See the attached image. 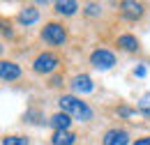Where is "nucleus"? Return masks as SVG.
Listing matches in <instances>:
<instances>
[{
    "mask_svg": "<svg viewBox=\"0 0 150 145\" xmlns=\"http://www.w3.org/2000/svg\"><path fill=\"white\" fill-rule=\"evenodd\" d=\"M37 18H39V9H35V7H25L19 14V21L23 25H33V23H37Z\"/></svg>",
    "mask_w": 150,
    "mask_h": 145,
    "instance_id": "nucleus-11",
    "label": "nucleus"
},
{
    "mask_svg": "<svg viewBox=\"0 0 150 145\" xmlns=\"http://www.w3.org/2000/svg\"><path fill=\"white\" fill-rule=\"evenodd\" d=\"M0 28H2V23H0Z\"/></svg>",
    "mask_w": 150,
    "mask_h": 145,
    "instance_id": "nucleus-23",
    "label": "nucleus"
},
{
    "mask_svg": "<svg viewBox=\"0 0 150 145\" xmlns=\"http://www.w3.org/2000/svg\"><path fill=\"white\" fill-rule=\"evenodd\" d=\"M51 125H53L56 131H65V129H69V125H72V118L60 111V113H56V115L51 118Z\"/></svg>",
    "mask_w": 150,
    "mask_h": 145,
    "instance_id": "nucleus-10",
    "label": "nucleus"
},
{
    "mask_svg": "<svg viewBox=\"0 0 150 145\" xmlns=\"http://www.w3.org/2000/svg\"><path fill=\"white\" fill-rule=\"evenodd\" d=\"M139 111H141L146 118H150V94H143V97H141V101H139Z\"/></svg>",
    "mask_w": 150,
    "mask_h": 145,
    "instance_id": "nucleus-15",
    "label": "nucleus"
},
{
    "mask_svg": "<svg viewBox=\"0 0 150 145\" xmlns=\"http://www.w3.org/2000/svg\"><path fill=\"white\" fill-rule=\"evenodd\" d=\"M76 9H79V5H76L74 0H60L56 2V12L58 14H65V16H72Z\"/></svg>",
    "mask_w": 150,
    "mask_h": 145,
    "instance_id": "nucleus-12",
    "label": "nucleus"
},
{
    "mask_svg": "<svg viewBox=\"0 0 150 145\" xmlns=\"http://www.w3.org/2000/svg\"><path fill=\"white\" fill-rule=\"evenodd\" d=\"M72 88L74 92H81V94H88V92H93V78L90 76H86V74H81V76H76L74 83H72Z\"/></svg>",
    "mask_w": 150,
    "mask_h": 145,
    "instance_id": "nucleus-8",
    "label": "nucleus"
},
{
    "mask_svg": "<svg viewBox=\"0 0 150 145\" xmlns=\"http://www.w3.org/2000/svg\"><path fill=\"white\" fill-rule=\"evenodd\" d=\"M134 74H136V76H146V67H136Z\"/></svg>",
    "mask_w": 150,
    "mask_h": 145,
    "instance_id": "nucleus-21",
    "label": "nucleus"
},
{
    "mask_svg": "<svg viewBox=\"0 0 150 145\" xmlns=\"http://www.w3.org/2000/svg\"><path fill=\"white\" fill-rule=\"evenodd\" d=\"M143 12H146L143 2H134V0H122V2H120V14H122L125 18H129V21L141 18Z\"/></svg>",
    "mask_w": 150,
    "mask_h": 145,
    "instance_id": "nucleus-5",
    "label": "nucleus"
},
{
    "mask_svg": "<svg viewBox=\"0 0 150 145\" xmlns=\"http://www.w3.org/2000/svg\"><path fill=\"white\" fill-rule=\"evenodd\" d=\"M118 46L125 49V51H136L139 49V39L134 35H120L118 37Z\"/></svg>",
    "mask_w": 150,
    "mask_h": 145,
    "instance_id": "nucleus-13",
    "label": "nucleus"
},
{
    "mask_svg": "<svg viewBox=\"0 0 150 145\" xmlns=\"http://www.w3.org/2000/svg\"><path fill=\"white\" fill-rule=\"evenodd\" d=\"M51 143L53 145H74L76 143V134H72L69 129H65V131H53Z\"/></svg>",
    "mask_w": 150,
    "mask_h": 145,
    "instance_id": "nucleus-9",
    "label": "nucleus"
},
{
    "mask_svg": "<svg viewBox=\"0 0 150 145\" xmlns=\"http://www.w3.org/2000/svg\"><path fill=\"white\" fill-rule=\"evenodd\" d=\"M90 65H93L95 69H111L113 65H115V55L111 51H106V49H97L90 55Z\"/></svg>",
    "mask_w": 150,
    "mask_h": 145,
    "instance_id": "nucleus-4",
    "label": "nucleus"
},
{
    "mask_svg": "<svg viewBox=\"0 0 150 145\" xmlns=\"http://www.w3.org/2000/svg\"><path fill=\"white\" fill-rule=\"evenodd\" d=\"M25 120H30V122H42L37 111H28V113H25Z\"/></svg>",
    "mask_w": 150,
    "mask_h": 145,
    "instance_id": "nucleus-18",
    "label": "nucleus"
},
{
    "mask_svg": "<svg viewBox=\"0 0 150 145\" xmlns=\"http://www.w3.org/2000/svg\"><path fill=\"white\" fill-rule=\"evenodd\" d=\"M0 51H2V46H0Z\"/></svg>",
    "mask_w": 150,
    "mask_h": 145,
    "instance_id": "nucleus-22",
    "label": "nucleus"
},
{
    "mask_svg": "<svg viewBox=\"0 0 150 145\" xmlns=\"http://www.w3.org/2000/svg\"><path fill=\"white\" fill-rule=\"evenodd\" d=\"M104 145H127L129 143V134L125 129H109L104 134Z\"/></svg>",
    "mask_w": 150,
    "mask_h": 145,
    "instance_id": "nucleus-6",
    "label": "nucleus"
},
{
    "mask_svg": "<svg viewBox=\"0 0 150 145\" xmlns=\"http://www.w3.org/2000/svg\"><path fill=\"white\" fill-rule=\"evenodd\" d=\"M21 76V67L9 62V60H0V78L2 81H16Z\"/></svg>",
    "mask_w": 150,
    "mask_h": 145,
    "instance_id": "nucleus-7",
    "label": "nucleus"
},
{
    "mask_svg": "<svg viewBox=\"0 0 150 145\" xmlns=\"http://www.w3.org/2000/svg\"><path fill=\"white\" fill-rule=\"evenodd\" d=\"M118 115H122V118L136 115V108H129V106H120V108H118Z\"/></svg>",
    "mask_w": 150,
    "mask_h": 145,
    "instance_id": "nucleus-16",
    "label": "nucleus"
},
{
    "mask_svg": "<svg viewBox=\"0 0 150 145\" xmlns=\"http://www.w3.org/2000/svg\"><path fill=\"white\" fill-rule=\"evenodd\" d=\"M42 39L46 44H51V46H62L65 39H67V32H65V28L60 23H46L44 30H42Z\"/></svg>",
    "mask_w": 150,
    "mask_h": 145,
    "instance_id": "nucleus-2",
    "label": "nucleus"
},
{
    "mask_svg": "<svg viewBox=\"0 0 150 145\" xmlns=\"http://www.w3.org/2000/svg\"><path fill=\"white\" fill-rule=\"evenodd\" d=\"M60 83H62V78H60V76H53V78H51V85H60Z\"/></svg>",
    "mask_w": 150,
    "mask_h": 145,
    "instance_id": "nucleus-20",
    "label": "nucleus"
},
{
    "mask_svg": "<svg viewBox=\"0 0 150 145\" xmlns=\"http://www.w3.org/2000/svg\"><path fill=\"white\" fill-rule=\"evenodd\" d=\"M99 9H102L99 5H95V2H90V5L86 7V14H88V16H97V14H99Z\"/></svg>",
    "mask_w": 150,
    "mask_h": 145,
    "instance_id": "nucleus-17",
    "label": "nucleus"
},
{
    "mask_svg": "<svg viewBox=\"0 0 150 145\" xmlns=\"http://www.w3.org/2000/svg\"><path fill=\"white\" fill-rule=\"evenodd\" d=\"M2 145H28V138H23V136H5Z\"/></svg>",
    "mask_w": 150,
    "mask_h": 145,
    "instance_id": "nucleus-14",
    "label": "nucleus"
},
{
    "mask_svg": "<svg viewBox=\"0 0 150 145\" xmlns=\"http://www.w3.org/2000/svg\"><path fill=\"white\" fill-rule=\"evenodd\" d=\"M58 104H60V111H62V113H67L69 118H76V120H81V122H88V120L93 118L90 106H88L86 101H81L79 97H74V94H62Z\"/></svg>",
    "mask_w": 150,
    "mask_h": 145,
    "instance_id": "nucleus-1",
    "label": "nucleus"
},
{
    "mask_svg": "<svg viewBox=\"0 0 150 145\" xmlns=\"http://www.w3.org/2000/svg\"><path fill=\"white\" fill-rule=\"evenodd\" d=\"M134 145H150V136H146V138H136V143Z\"/></svg>",
    "mask_w": 150,
    "mask_h": 145,
    "instance_id": "nucleus-19",
    "label": "nucleus"
},
{
    "mask_svg": "<svg viewBox=\"0 0 150 145\" xmlns=\"http://www.w3.org/2000/svg\"><path fill=\"white\" fill-rule=\"evenodd\" d=\"M58 65H60V60H58V55L53 53H42L35 58V62H33V69L37 74H51L58 69Z\"/></svg>",
    "mask_w": 150,
    "mask_h": 145,
    "instance_id": "nucleus-3",
    "label": "nucleus"
}]
</instances>
